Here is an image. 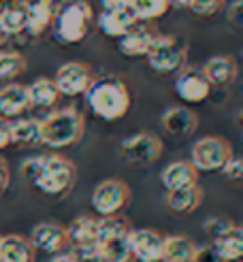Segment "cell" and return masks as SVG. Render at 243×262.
I'll return each instance as SVG.
<instances>
[{
	"label": "cell",
	"instance_id": "1",
	"mask_svg": "<svg viewBox=\"0 0 243 262\" xmlns=\"http://www.w3.org/2000/svg\"><path fill=\"white\" fill-rule=\"evenodd\" d=\"M90 111L105 122H118L132 107V94L120 77H98L85 92Z\"/></svg>",
	"mask_w": 243,
	"mask_h": 262
},
{
	"label": "cell",
	"instance_id": "2",
	"mask_svg": "<svg viewBox=\"0 0 243 262\" xmlns=\"http://www.w3.org/2000/svg\"><path fill=\"white\" fill-rule=\"evenodd\" d=\"M94 13L87 0H56L51 34L60 45H79L87 36Z\"/></svg>",
	"mask_w": 243,
	"mask_h": 262
},
{
	"label": "cell",
	"instance_id": "3",
	"mask_svg": "<svg viewBox=\"0 0 243 262\" xmlns=\"http://www.w3.org/2000/svg\"><path fill=\"white\" fill-rule=\"evenodd\" d=\"M85 135V120L81 111L73 107L58 109L41 120V143L51 149L77 145Z\"/></svg>",
	"mask_w": 243,
	"mask_h": 262
},
{
	"label": "cell",
	"instance_id": "4",
	"mask_svg": "<svg viewBox=\"0 0 243 262\" xmlns=\"http://www.w3.org/2000/svg\"><path fill=\"white\" fill-rule=\"evenodd\" d=\"M77 179L75 164L60 154L41 156V168L32 181V186L45 196H64Z\"/></svg>",
	"mask_w": 243,
	"mask_h": 262
},
{
	"label": "cell",
	"instance_id": "5",
	"mask_svg": "<svg viewBox=\"0 0 243 262\" xmlns=\"http://www.w3.org/2000/svg\"><path fill=\"white\" fill-rule=\"evenodd\" d=\"M149 69L158 75H175L188 67V45L179 36L156 34L145 56Z\"/></svg>",
	"mask_w": 243,
	"mask_h": 262
},
{
	"label": "cell",
	"instance_id": "6",
	"mask_svg": "<svg viewBox=\"0 0 243 262\" xmlns=\"http://www.w3.org/2000/svg\"><path fill=\"white\" fill-rule=\"evenodd\" d=\"M233 158V145L224 137H203L192 145L190 162L198 173L222 171L226 162Z\"/></svg>",
	"mask_w": 243,
	"mask_h": 262
},
{
	"label": "cell",
	"instance_id": "7",
	"mask_svg": "<svg viewBox=\"0 0 243 262\" xmlns=\"http://www.w3.org/2000/svg\"><path fill=\"white\" fill-rule=\"evenodd\" d=\"M130 188L122 179H105L100 181L92 192V207L100 217H111L120 215L122 209L130 205Z\"/></svg>",
	"mask_w": 243,
	"mask_h": 262
},
{
	"label": "cell",
	"instance_id": "8",
	"mask_svg": "<svg viewBox=\"0 0 243 262\" xmlns=\"http://www.w3.org/2000/svg\"><path fill=\"white\" fill-rule=\"evenodd\" d=\"M164 151L162 141L151 133H137L120 143V158L130 166H149Z\"/></svg>",
	"mask_w": 243,
	"mask_h": 262
},
{
	"label": "cell",
	"instance_id": "9",
	"mask_svg": "<svg viewBox=\"0 0 243 262\" xmlns=\"http://www.w3.org/2000/svg\"><path fill=\"white\" fill-rule=\"evenodd\" d=\"M96 79L94 71L83 62H67L58 69L54 83L60 92V96H81L87 92V88L92 85Z\"/></svg>",
	"mask_w": 243,
	"mask_h": 262
},
{
	"label": "cell",
	"instance_id": "10",
	"mask_svg": "<svg viewBox=\"0 0 243 262\" xmlns=\"http://www.w3.org/2000/svg\"><path fill=\"white\" fill-rule=\"evenodd\" d=\"M164 234L153 228H132L128 234L130 256L137 262H160Z\"/></svg>",
	"mask_w": 243,
	"mask_h": 262
},
{
	"label": "cell",
	"instance_id": "11",
	"mask_svg": "<svg viewBox=\"0 0 243 262\" xmlns=\"http://www.w3.org/2000/svg\"><path fill=\"white\" fill-rule=\"evenodd\" d=\"M173 88H175V94L188 104L205 102L211 94V85L205 79L201 69H192V67H186L184 71L177 73Z\"/></svg>",
	"mask_w": 243,
	"mask_h": 262
},
{
	"label": "cell",
	"instance_id": "12",
	"mask_svg": "<svg viewBox=\"0 0 243 262\" xmlns=\"http://www.w3.org/2000/svg\"><path fill=\"white\" fill-rule=\"evenodd\" d=\"M34 252H45V254H60L67 250L69 239H67V228L56 224V222H41L30 230L28 237Z\"/></svg>",
	"mask_w": 243,
	"mask_h": 262
},
{
	"label": "cell",
	"instance_id": "13",
	"mask_svg": "<svg viewBox=\"0 0 243 262\" xmlns=\"http://www.w3.org/2000/svg\"><path fill=\"white\" fill-rule=\"evenodd\" d=\"M160 124L171 137H192L198 128V115L190 107H169L160 115Z\"/></svg>",
	"mask_w": 243,
	"mask_h": 262
},
{
	"label": "cell",
	"instance_id": "14",
	"mask_svg": "<svg viewBox=\"0 0 243 262\" xmlns=\"http://www.w3.org/2000/svg\"><path fill=\"white\" fill-rule=\"evenodd\" d=\"M26 7V32L30 36H41L51 28L56 13V0H28Z\"/></svg>",
	"mask_w": 243,
	"mask_h": 262
},
{
	"label": "cell",
	"instance_id": "15",
	"mask_svg": "<svg viewBox=\"0 0 243 262\" xmlns=\"http://www.w3.org/2000/svg\"><path fill=\"white\" fill-rule=\"evenodd\" d=\"M64 228H67L69 245L75 247V252L96 250V245H98V228H96V220L94 217L79 215Z\"/></svg>",
	"mask_w": 243,
	"mask_h": 262
},
{
	"label": "cell",
	"instance_id": "16",
	"mask_svg": "<svg viewBox=\"0 0 243 262\" xmlns=\"http://www.w3.org/2000/svg\"><path fill=\"white\" fill-rule=\"evenodd\" d=\"M98 30L109 38H122L126 32H130L137 24H141L135 15V11L128 9H115V11H102L98 15Z\"/></svg>",
	"mask_w": 243,
	"mask_h": 262
},
{
	"label": "cell",
	"instance_id": "17",
	"mask_svg": "<svg viewBox=\"0 0 243 262\" xmlns=\"http://www.w3.org/2000/svg\"><path fill=\"white\" fill-rule=\"evenodd\" d=\"M160 183L166 192L182 190L190 186H198V171L192 166L190 160H175L166 164L160 173Z\"/></svg>",
	"mask_w": 243,
	"mask_h": 262
},
{
	"label": "cell",
	"instance_id": "18",
	"mask_svg": "<svg viewBox=\"0 0 243 262\" xmlns=\"http://www.w3.org/2000/svg\"><path fill=\"white\" fill-rule=\"evenodd\" d=\"M201 73L211 88H224L237 79L239 67L233 56H213L201 67Z\"/></svg>",
	"mask_w": 243,
	"mask_h": 262
},
{
	"label": "cell",
	"instance_id": "19",
	"mask_svg": "<svg viewBox=\"0 0 243 262\" xmlns=\"http://www.w3.org/2000/svg\"><path fill=\"white\" fill-rule=\"evenodd\" d=\"M153 38H156V32L149 26L137 24L130 32H126L122 38H118V51L126 58H145Z\"/></svg>",
	"mask_w": 243,
	"mask_h": 262
},
{
	"label": "cell",
	"instance_id": "20",
	"mask_svg": "<svg viewBox=\"0 0 243 262\" xmlns=\"http://www.w3.org/2000/svg\"><path fill=\"white\" fill-rule=\"evenodd\" d=\"M30 109L28 102V90L19 83H9L0 88V117L11 120V117H19L24 111Z\"/></svg>",
	"mask_w": 243,
	"mask_h": 262
},
{
	"label": "cell",
	"instance_id": "21",
	"mask_svg": "<svg viewBox=\"0 0 243 262\" xmlns=\"http://www.w3.org/2000/svg\"><path fill=\"white\" fill-rule=\"evenodd\" d=\"M164 203H166V209H169L173 215H190L201 207L203 190H201V186H190V188L166 192Z\"/></svg>",
	"mask_w": 243,
	"mask_h": 262
},
{
	"label": "cell",
	"instance_id": "22",
	"mask_svg": "<svg viewBox=\"0 0 243 262\" xmlns=\"http://www.w3.org/2000/svg\"><path fill=\"white\" fill-rule=\"evenodd\" d=\"M36 252L21 234L0 237V262H34Z\"/></svg>",
	"mask_w": 243,
	"mask_h": 262
},
{
	"label": "cell",
	"instance_id": "23",
	"mask_svg": "<svg viewBox=\"0 0 243 262\" xmlns=\"http://www.w3.org/2000/svg\"><path fill=\"white\" fill-rule=\"evenodd\" d=\"M196 243L186 234H166L162 241L160 262H192Z\"/></svg>",
	"mask_w": 243,
	"mask_h": 262
},
{
	"label": "cell",
	"instance_id": "24",
	"mask_svg": "<svg viewBox=\"0 0 243 262\" xmlns=\"http://www.w3.org/2000/svg\"><path fill=\"white\" fill-rule=\"evenodd\" d=\"M28 90V102L34 109H49L60 100V92L54 83V79H47V77H41V79H34L30 85H26Z\"/></svg>",
	"mask_w": 243,
	"mask_h": 262
},
{
	"label": "cell",
	"instance_id": "25",
	"mask_svg": "<svg viewBox=\"0 0 243 262\" xmlns=\"http://www.w3.org/2000/svg\"><path fill=\"white\" fill-rule=\"evenodd\" d=\"M213 247L226 262L243 260V226H239V224L230 226L224 234H220V237L213 241Z\"/></svg>",
	"mask_w": 243,
	"mask_h": 262
},
{
	"label": "cell",
	"instance_id": "26",
	"mask_svg": "<svg viewBox=\"0 0 243 262\" xmlns=\"http://www.w3.org/2000/svg\"><path fill=\"white\" fill-rule=\"evenodd\" d=\"M11 130V145H36L41 143V120L34 117H17L9 122Z\"/></svg>",
	"mask_w": 243,
	"mask_h": 262
},
{
	"label": "cell",
	"instance_id": "27",
	"mask_svg": "<svg viewBox=\"0 0 243 262\" xmlns=\"http://www.w3.org/2000/svg\"><path fill=\"white\" fill-rule=\"evenodd\" d=\"M0 28L5 30L7 36L26 32V7L21 0L3 5V9H0Z\"/></svg>",
	"mask_w": 243,
	"mask_h": 262
},
{
	"label": "cell",
	"instance_id": "28",
	"mask_svg": "<svg viewBox=\"0 0 243 262\" xmlns=\"http://www.w3.org/2000/svg\"><path fill=\"white\" fill-rule=\"evenodd\" d=\"M130 9L139 21H153L169 13V0H132Z\"/></svg>",
	"mask_w": 243,
	"mask_h": 262
},
{
	"label": "cell",
	"instance_id": "29",
	"mask_svg": "<svg viewBox=\"0 0 243 262\" xmlns=\"http://www.w3.org/2000/svg\"><path fill=\"white\" fill-rule=\"evenodd\" d=\"M28 62L17 51H0V81H11L26 73Z\"/></svg>",
	"mask_w": 243,
	"mask_h": 262
},
{
	"label": "cell",
	"instance_id": "30",
	"mask_svg": "<svg viewBox=\"0 0 243 262\" xmlns=\"http://www.w3.org/2000/svg\"><path fill=\"white\" fill-rule=\"evenodd\" d=\"M226 7V0H190L188 11L196 17H213Z\"/></svg>",
	"mask_w": 243,
	"mask_h": 262
},
{
	"label": "cell",
	"instance_id": "31",
	"mask_svg": "<svg viewBox=\"0 0 243 262\" xmlns=\"http://www.w3.org/2000/svg\"><path fill=\"white\" fill-rule=\"evenodd\" d=\"M230 226H235V222L233 220H228L224 215H213V217H207L205 220V224H203V230L209 234V237L215 241L220 234H224Z\"/></svg>",
	"mask_w": 243,
	"mask_h": 262
},
{
	"label": "cell",
	"instance_id": "32",
	"mask_svg": "<svg viewBox=\"0 0 243 262\" xmlns=\"http://www.w3.org/2000/svg\"><path fill=\"white\" fill-rule=\"evenodd\" d=\"M222 175L230 181L235 183V186H243V158H230L226 162V166L222 168Z\"/></svg>",
	"mask_w": 243,
	"mask_h": 262
},
{
	"label": "cell",
	"instance_id": "33",
	"mask_svg": "<svg viewBox=\"0 0 243 262\" xmlns=\"http://www.w3.org/2000/svg\"><path fill=\"white\" fill-rule=\"evenodd\" d=\"M192 262H226V260L217 254L213 243H207V245H196V252H194Z\"/></svg>",
	"mask_w": 243,
	"mask_h": 262
},
{
	"label": "cell",
	"instance_id": "34",
	"mask_svg": "<svg viewBox=\"0 0 243 262\" xmlns=\"http://www.w3.org/2000/svg\"><path fill=\"white\" fill-rule=\"evenodd\" d=\"M38 168H41V156H32V158H26L24 162H21V166H19V173H21V177L26 179V181H34V177H36V173H38Z\"/></svg>",
	"mask_w": 243,
	"mask_h": 262
},
{
	"label": "cell",
	"instance_id": "35",
	"mask_svg": "<svg viewBox=\"0 0 243 262\" xmlns=\"http://www.w3.org/2000/svg\"><path fill=\"white\" fill-rule=\"evenodd\" d=\"M226 19L237 28H243V0H233L226 5Z\"/></svg>",
	"mask_w": 243,
	"mask_h": 262
},
{
	"label": "cell",
	"instance_id": "36",
	"mask_svg": "<svg viewBox=\"0 0 243 262\" xmlns=\"http://www.w3.org/2000/svg\"><path fill=\"white\" fill-rule=\"evenodd\" d=\"M73 256L77 258V262H109V260L102 258L96 250H90V252H75Z\"/></svg>",
	"mask_w": 243,
	"mask_h": 262
},
{
	"label": "cell",
	"instance_id": "37",
	"mask_svg": "<svg viewBox=\"0 0 243 262\" xmlns=\"http://www.w3.org/2000/svg\"><path fill=\"white\" fill-rule=\"evenodd\" d=\"M11 145V130H9V120L0 117V149Z\"/></svg>",
	"mask_w": 243,
	"mask_h": 262
},
{
	"label": "cell",
	"instance_id": "38",
	"mask_svg": "<svg viewBox=\"0 0 243 262\" xmlns=\"http://www.w3.org/2000/svg\"><path fill=\"white\" fill-rule=\"evenodd\" d=\"M11 183V171H9V164L0 158V194H3Z\"/></svg>",
	"mask_w": 243,
	"mask_h": 262
},
{
	"label": "cell",
	"instance_id": "39",
	"mask_svg": "<svg viewBox=\"0 0 243 262\" xmlns=\"http://www.w3.org/2000/svg\"><path fill=\"white\" fill-rule=\"evenodd\" d=\"M132 0H100L102 11H115V9H128Z\"/></svg>",
	"mask_w": 243,
	"mask_h": 262
},
{
	"label": "cell",
	"instance_id": "40",
	"mask_svg": "<svg viewBox=\"0 0 243 262\" xmlns=\"http://www.w3.org/2000/svg\"><path fill=\"white\" fill-rule=\"evenodd\" d=\"M49 262H77V258L73 254H58L56 258H51Z\"/></svg>",
	"mask_w": 243,
	"mask_h": 262
},
{
	"label": "cell",
	"instance_id": "41",
	"mask_svg": "<svg viewBox=\"0 0 243 262\" xmlns=\"http://www.w3.org/2000/svg\"><path fill=\"white\" fill-rule=\"evenodd\" d=\"M169 7L171 9H188L190 0H169Z\"/></svg>",
	"mask_w": 243,
	"mask_h": 262
},
{
	"label": "cell",
	"instance_id": "42",
	"mask_svg": "<svg viewBox=\"0 0 243 262\" xmlns=\"http://www.w3.org/2000/svg\"><path fill=\"white\" fill-rule=\"evenodd\" d=\"M7 41H9V36L5 34V30H3V28H0V45H5Z\"/></svg>",
	"mask_w": 243,
	"mask_h": 262
},
{
	"label": "cell",
	"instance_id": "43",
	"mask_svg": "<svg viewBox=\"0 0 243 262\" xmlns=\"http://www.w3.org/2000/svg\"><path fill=\"white\" fill-rule=\"evenodd\" d=\"M9 3H15V0H0V7H3V5H9Z\"/></svg>",
	"mask_w": 243,
	"mask_h": 262
},
{
	"label": "cell",
	"instance_id": "44",
	"mask_svg": "<svg viewBox=\"0 0 243 262\" xmlns=\"http://www.w3.org/2000/svg\"><path fill=\"white\" fill-rule=\"evenodd\" d=\"M0 9H3V7H0Z\"/></svg>",
	"mask_w": 243,
	"mask_h": 262
}]
</instances>
